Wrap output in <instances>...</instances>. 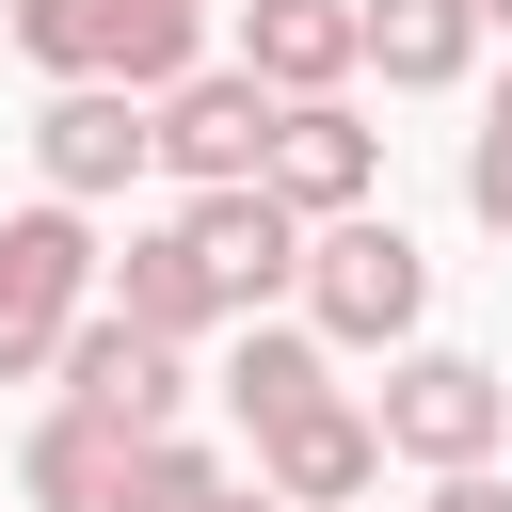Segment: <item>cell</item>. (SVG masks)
I'll list each match as a JSON object with an SVG mask.
<instances>
[{"label": "cell", "instance_id": "obj_1", "mask_svg": "<svg viewBox=\"0 0 512 512\" xmlns=\"http://www.w3.org/2000/svg\"><path fill=\"white\" fill-rule=\"evenodd\" d=\"M304 240L320 224H288L272 192H176L128 256H112V304L144 320V336H224V320H256L272 288H304Z\"/></svg>", "mask_w": 512, "mask_h": 512}, {"label": "cell", "instance_id": "obj_2", "mask_svg": "<svg viewBox=\"0 0 512 512\" xmlns=\"http://www.w3.org/2000/svg\"><path fill=\"white\" fill-rule=\"evenodd\" d=\"M112 304V256H96V224L64 208V192H32L16 224H0V384H64V336Z\"/></svg>", "mask_w": 512, "mask_h": 512}, {"label": "cell", "instance_id": "obj_3", "mask_svg": "<svg viewBox=\"0 0 512 512\" xmlns=\"http://www.w3.org/2000/svg\"><path fill=\"white\" fill-rule=\"evenodd\" d=\"M304 320L336 336V352H416V320H432V256L384 224V208H352V224H320L304 240Z\"/></svg>", "mask_w": 512, "mask_h": 512}, {"label": "cell", "instance_id": "obj_4", "mask_svg": "<svg viewBox=\"0 0 512 512\" xmlns=\"http://www.w3.org/2000/svg\"><path fill=\"white\" fill-rule=\"evenodd\" d=\"M368 416H384V464H432V480H464V464L512 448V384H496L480 352H448V336H416V352L368 384Z\"/></svg>", "mask_w": 512, "mask_h": 512}, {"label": "cell", "instance_id": "obj_5", "mask_svg": "<svg viewBox=\"0 0 512 512\" xmlns=\"http://www.w3.org/2000/svg\"><path fill=\"white\" fill-rule=\"evenodd\" d=\"M272 128H288V96H272L256 64H208V80L160 96V176H176V192H256V176H272Z\"/></svg>", "mask_w": 512, "mask_h": 512}, {"label": "cell", "instance_id": "obj_6", "mask_svg": "<svg viewBox=\"0 0 512 512\" xmlns=\"http://www.w3.org/2000/svg\"><path fill=\"white\" fill-rule=\"evenodd\" d=\"M144 160H160V96H128V80H64V96L32 112V176H48L64 208L128 192Z\"/></svg>", "mask_w": 512, "mask_h": 512}, {"label": "cell", "instance_id": "obj_7", "mask_svg": "<svg viewBox=\"0 0 512 512\" xmlns=\"http://www.w3.org/2000/svg\"><path fill=\"white\" fill-rule=\"evenodd\" d=\"M288 224H352L368 192H384V128L352 112V96H304L288 128H272V176H256Z\"/></svg>", "mask_w": 512, "mask_h": 512}, {"label": "cell", "instance_id": "obj_8", "mask_svg": "<svg viewBox=\"0 0 512 512\" xmlns=\"http://www.w3.org/2000/svg\"><path fill=\"white\" fill-rule=\"evenodd\" d=\"M48 400H96V416H128V432H176L192 352H176V336H144L128 304H96V320L64 336V384H48Z\"/></svg>", "mask_w": 512, "mask_h": 512}, {"label": "cell", "instance_id": "obj_9", "mask_svg": "<svg viewBox=\"0 0 512 512\" xmlns=\"http://www.w3.org/2000/svg\"><path fill=\"white\" fill-rule=\"evenodd\" d=\"M256 480H272L288 512H368V496H384V416H368V400H320V416H288V432L256 448Z\"/></svg>", "mask_w": 512, "mask_h": 512}, {"label": "cell", "instance_id": "obj_10", "mask_svg": "<svg viewBox=\"0 0 512 512\" xmlns=\"http://www.w3.org/2000/svg\"><path fill=\"white\" fill-rule=\"evenodd\" d=\"M128 464H144V432L96 416V400H48V416L16 432V496H32V512H112Z\"/></svg>", "mask_w": 512, "mask_h": 512}, {"label": "cell", "instance_id": "obj_11", "mask_svg": "<svg viewBox=\"0 0 512 512\" xmlns=\"http://www.w3.org/2000/svg\"><path fill=\"white\" fill-rule=\"evenodd\" d=\"M224 64H256V80L304 112V96H336V80L368 64V0H240V48H224Z\"/></svg>", "mask_w": 512, "mask_h": 512}, {"label": "cell", "instance_id": "obj_12", "mask_svg": "<svg viewBox=\"0 0 512 512\" xmlns=\"http://www.w3.org/2000/svg\"><path fill=\"white\" fill-rule=\"evenodd\" d=\"M320 400H336V336H320V320H240V352H224V416L272 448V432L320 416Z\"/></svg>", "mask_w": 512, "mask_h": 512}, {"label": "cell", "instance_id": "obj_13", "mask_svg": "<svg viewBox=\"0 0 512 512\" xmlns=\"http://www.w3.org/2000/svg\"><path fill=\"white\" fill-rule=\"evenodd\" d=\"M480 0H368V64H384V96H448L464 64H480Z\"/></svg>", "mask_w": 512, "mask_h": 512}, {"label": "cell", "instance_id": "obj_14", "mask_svg": "<svg viewBox=\"0 0 512 512\" xmlns=\"http://www.w3.org/2000/svg\"><path fill=\"white\" fill-rule=\"evenodd\" d=\"M128 16H144V0H16L0 32H16V48L48 64V96H64V80H128Z\"/></svg>", "mask_w": 512, "mask_h": 512}, {"label": "cell", "instance_id": "obj_15", "mask_svg": "<svg viewBox=\"0 0 512 512\" xmlns=\"http://www.w3.org/2000/svg\"><path fill=\"white\" fill-rule=\"evenodd\" d=\"M240 480H224V448L208 432H144V464H128V496L112 512H224Z\"/></svg>", "mask_w": 512, "mask_h": 512}, {"label": "cell", "instance_id": "obj_16", "mask_svg": "<svg viewBox=\"0 0 512 512\" xmlns=\"http://www.w3.org/2000/svg\"><path fill=\"white\" fill-rule=\"evenodd\" d=\"M464 208L512 240V80H496V96H480V128H464Z\"/></svg>", "mask_w": 512, "mask_h": 512}, {"label": "cell", "instance_id": "obj_17", "mask_svg": "<svg viewBox=\"0 0 512 512\" xmlns=\"http://www.w3.org/2000/svg\"><path fill=\"white\" fill-rule=\"evenodd\" d=\"M416 512H512V480H496V464H464V480H432Z\"/></svg>", "mask_w": 512, "mask_h": 512}, {"label": "cell", "instance_id": "obj_18", "mask_svg": "<svg viewBox=\"0 0 512 512\" xmlns=\"http://www.w3.org/2000/svg\"><path fill=\"white\" fill-rule=\"evenodd\" d=\"M224 512H288V496H272V480H240V496H224Z\"/></svg>", "mask_w": 512, "mask_h": 512}, {"label": "cell", "instance_id": "obj_19", "mask_svg": "<svg viewBox=\"0 0 512 512\" xmlns=\"http://www.w3.org/2000/svg\"><path fill=\"white\" fill-rule=\"evenodd\" d=\"M480 16H496V32H512V0H480Z\"/></svg>", "mask_w": 512, "mask_h": 512}, {"label": "cell", "instance_id": "obj_20", "mask_svg": "<svg viewBox=\"0 0 512 512\" xmlns=\"http://www.w3.org/2000/svg\"><path fill=\"white\" fill-rule=\"evenodd\" d=\"M0 16H16V0H0Z\"/></svg>", "mask_w": 512, "mask_h": 512}]
</instances>
